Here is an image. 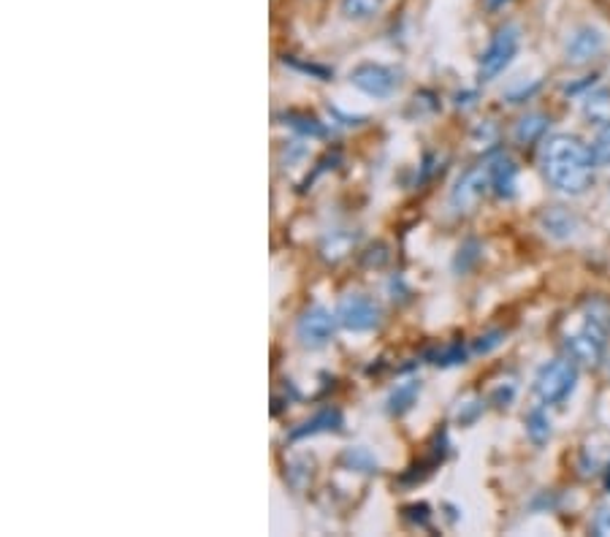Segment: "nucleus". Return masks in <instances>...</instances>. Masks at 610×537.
Returning <instances> with one entry per match:
<instances>
[{
	"instance_id": "1",
	"label": "nucleus",
	"mask_w": 610,
	"mask_h": 537,
	"mask_svg": "<svg viewBox=\"0 0 610 537\" xmlns=\"http://www.w3.org/2000/svg\"><path fill=\"white\" fill-rule=\"evenodd\" d=\"M540 166L548 185L567 195H581L591 185L597 163L586 145H581L575 136H567V133H559L542 145Z\"/></svg>"
},
{
	"instance_id": "2",
	"label": "nucleus",
	"mask_w": 610,
	"mask_h": 537,
	"mask_svg": "<svg viewBox=\"0 0 610 537\" xmlns=\"http://www.w3.org/2000/svg\"><path fill=\"white\" fill-rule=\"evenodd\" d=\"M607 334H610L607 310L602 304H597L586 315L583 326L567 337V351H570L573 361L591 364V367L599 364L602 356H605V348H607Z\"/></svg>"
},
{
	"instance_id": "3",
	"label": "nucleus",
	"mask_w": 610,
	"mask_h": 537,
	"mask_svg": "<svg viewBox=\"0 0 610 537\" xmlns=\"http://www.w3.org/2000/svg\"><path fill=\"white\" fill-rule=\"evenodd\" d=\"M578 383V369L570 359H556L548 361L546 367H540L534 377V393L542 405H559L565 401Z\"/></svg>"
},
{
	"instance_id": "4",
	"label": "nucleus",
	"mask_w": 610,
	"mask_h": 537,
	"mask_svg": "<svg viewBox=\"0 0 610 537\" xmlns=\"http://www.w3.org/2000/svg\"><path fill=\"white\" fill-rule=\"evenodd\" d=\"M518 41H521V36H518V28H515V25H505V28H499V30L494 33L489 49H486L483 57H481V79H483V82L497 79V77L507 69L510 60H513L515 52H518Z\"/></svg>"
},
{
	"instance_id": "5",
	"label": "nucleus",
	"mask_w": 610,
	"mask_h": 537,
	"mask_svg": "<svg viewBox=\"0 0 610 537\" xmlns=\"http://www.w3.org/2000/svg\"><path fill=\"white\" fill-rule=\"evenodd\" d=\"M336 320L353 334H367L380 326V307L364 293H348L336 307Z\"/></svg>"
},
{
	"instance_id": "6",
	"label": "nucleus",
	"mask_w": 610,
	"mask_h": 537,
	"mask_svg": "<svg viewBox=\"0 0 610 537\" xmlns=\"http://www.w3.org/2000/svg\"><path fill=\"white\" fill-rule=\"evenodd\" d=\"M339 320H336V312L326 310V307H309L299 323H296V337L304 348L309 351H317L323 345H328V340L334 337Z\"/></svg>"
},
{
	"instance_id": "7",
	"label": "nucleus",
	"mask_w": 610,
	"mask_h": 537,
	"mask_svg": "<svg viewBox=\"0 0 610 537\" xmlns=\"http://www.w3.org/2000/svg\"><path fill=\"white\" fill-rule=\"evenodd\" d=\"M489 185H491L489 169H486V171H483V169L466 171V174L456 182L453 193H450V207H453L456 212H472L474 207L481 204V198L489 193Z\"/></svg>"
},
{
	"instance_id": "8",
	"label": "nucleus",
	"mask_w": 610,
	"mask_h": 537,
	"mask_svg": "<svg viewBox=\"0 0 610 537\" xmlns=\"http://www.w3.org/2000/svg\"><path fill=\"white\" fill-rule=\"evenodd\" d=\"M350 82H353L361 93H367V95H372V98H388V95H393V90L399 87L396 74H393L391 69H385V65H377V62H364V65H359V69L350 74Z\"/></svg>"
},
{
	"instance_id": "9",
	"label": "nucleus",
	"mask_w": 610,
	"mask_h": 537,
	"mask_svg": "<svg viewBox=\"0 0 610 537\" xmlns=\"http://www.w3.org/2000/svg\"><path fill=\"white\" fill-rule=\"evenodd\" d=\"M602 46H605V41H602L599 30H594V28H581V30H575V33L570 36V41H567V60L575 62V65L589 62L591 57H597V54L602 52Z\"/></svg>"
},
{
	"instance_id": "10",
	"label": "nucleus",
	"mask_w": 610,
	"mask_h": 537,
	"mask_svg": "<svg viewBox=\"0 0 610 537\" xmlns=\"http://www.w3.org/2000/svg\"><path fill=\"white\" fill-rule=\"evenodd\" d=\"M489 179H491V187L497 190V195L510 198L513 195V187H515V166H513V161L505 158V155H499L497 161H491Z\"/></svg>"
},
{
	"instance_id": "11",
	"label": "nucleus",
	"mask_w": 610,
	"mask_h": 537,
	"mask_svg": "<svg viewBox=\"0 0 610 537\" xmlns=\"http://www.w3.org/2000/svg\"><path fill=\"white\" fill-rule=\"evenodd\" d=\"M583 117L594 125L610 122V90L607 87H599L583 98Z\"/></svg>"
},
{
	"instance_id": "12",
	"label": "nucleus",
	"mask_w": 610,
	"mask_h": 537,
	"mask_svg": "<svg viewBox=\"0 0 610 537\" xmlns=\"http://www.w3.org/2000/svg\"><path fill=\"white\" fill-rule=\"evenodd\" d=\"M542 228H546V234L554 239H570L575 234V218L570 212H565L562 207H556L542 215Z\"/></svg>"
},
{
	"instance_id": "13",
	"label": "nucleus",
	"mask_w": 610,
	"mask_h": 537,
	"mask_svg": "<svg viewBox=\"0 0 610 537\" xmlns=\"http://www.w3.org/2000/svg\"><path fill=\"white\" fill-rule=\"evenodd\" d=\"M421 393V383L418 380H404L393 388L391 399H388V410L391 413H404V410H410L416 405V399Z\"/></svg>"
},
{
	"instance_id": "14",
	"label": "nucleus",
	"mask_w": 610,
	"mask_h": 537,
	"mask_svg": "<svg viewBox=\"0 0 610 537\" xmlns=\"http://www.w3.org/2000/svg\"><path fill=\"white\" fill-rule=\"evenodd\" d=\"M339 424H342V416H339L336 410H323L312 421H307L299 429H293L291 440H299V437H307V434H317V432H331V429H339Z\"/></svg>"
},
{
	"instance_id": "15",
	"label": "nucleus",
	"mask_w": 610,
	"mask_h": 537,
	"mask_svg": "<svg viewBox=\"0 0 610 537\" xmlns=\"http://www.w3.org/2000/svg\"><path fill=\"white\" fill-rule=\"evenodd\" d=\"M546 128H548V120L546 117H540V114H532V117H523L521 122H518V128H515V139L518 142H534V139H540L542 133H546Z\"/></svg>"
},
{
	"instance_id": "16",
	"label": "nucleus",
	"mask_w": 610,
	"mask_h": 537,
	"mask_svg": "<svg viewBox=\"0 0 610 537\" xmlns=\"http://www.w3.org/2000/svg\"><path fill=\"white\" fill-rule=\"evenodd\" d=\"M526 434L532 437V442L542 445L548 437H551V421L548 416L542 413V410H532L529 418H526Z\"/></svg>"
},
{
	"instance_id": "17",
	"label": "nucleus",
	"mask_w": 610,
	"mask_h": 537,
	"mask_svg": "<svg viewBox=\"0 0 610 537\" xmlns=\"http://www.w3.org/2000/svg\"><path fill=\"white\" fill-rule=\"evenodd\" d=\"M380 12V0H342V14L348 20H369Z\"/></svg>"
},
{
	"instance_id": "18",
	"label": "nucleus",
	"mask_w": 610,
	"mask_h": 537,
	"mask_svg": "<svg viewBox=\"0 0 610 537\" xmlns=\"http://www.w3.org/2000/svg\"><path fill=\"white\" fill-rule=\"evenodd\" d=\"M591 158L597 166H610V122L599 128V133L594 136L591 145Z\"/></svg>"
},
{
	"instance_id": "19",
	"label": "nucleus",
	"mask_w": 610,
	"mask_h": 537,
	"mask_svg": "<svg viewBox=\"0 0 610 537\" xmlns=\"http://www.w3.org/2000/svg\"><path fill=\"white\" fill-rule=\"evenodd\" d=\"M345 461L350 469H359V473H377V459L367 448H350L345 453Z\"/></svg>"
},
{
	"instance_id": "20",
	"label": "nucleus",
	"mask_w": 610,
	"mask_h": 537,
	"mask_svg": "<svg viewBox=\"0 0 610 537\" xmlns=\"http://www.w3.org/2000/svg\"><path fill=\"white\" fill-rule=\"evenodd\" d=\"M353 236L350 234H334L326 244H323V255L328 258V260H339V258H345L348 252H350V247H353Z\"/></svg>"
},
{
	"instance_id": "21",
	"label": "nucleus",
	"mask_w": 610,
	"mask_h": 537,
	"mask_svg": "<svg viewBox=\"0 0 610 537\" xmlns=\"http://www.w3.org/2000/svg\"><path fill=\"white\" fill-rule=\"evenodd\" d=\"M464 348L461 345H450V348H445L442 353H437V361L434 364H440V367H450V364H461L464 361Z\"/></svg>"
},
{
	"instance_id": "22",
	"label": "nucleus",
	"mask_w": 610,
	"mask_h": 537,
	"mask_svg": "<svg viewBox=\"0 0 610 537\" xmlns=\"http://www.w3.org/2000/svg\"><path fill=\"white\" fill-rule=\"evenodd\" d=\"M594 532L602 537H610V510H599L594 518Z\"/></svg>"
},
{
	"instance_id": "23",
	"label": "nucleus",
	"mask_w": 610,
	"mask_h": 537,
	"mask_svg": "<svg viewBox=\"0 0 610 537\" xmlns=\"http://www.w3.org/2000/svg\"><path fill=\"white\" fill-rule=\"evenodd\" d=\"M499 337H502V334H499V331L489 334V337H481V343H478V353H489L491 348H497V345L502 343Z\"/></svg>"
},
{
	"instance_id": "24",
	"label": "nucleus",
	"mask_w": 610,
	"mask_h": 537,
	"mask_svg": "<svg viewBox=\"0 0 610 537\" xmlns=\"http://www.w3.org/2000/svg\"><path fill=\"white\" fill-rule=\"evenodd\" d=\"M507 4V0H486V6L489 9H499V6H505Z\"/></svg>"
}]
</instances>
